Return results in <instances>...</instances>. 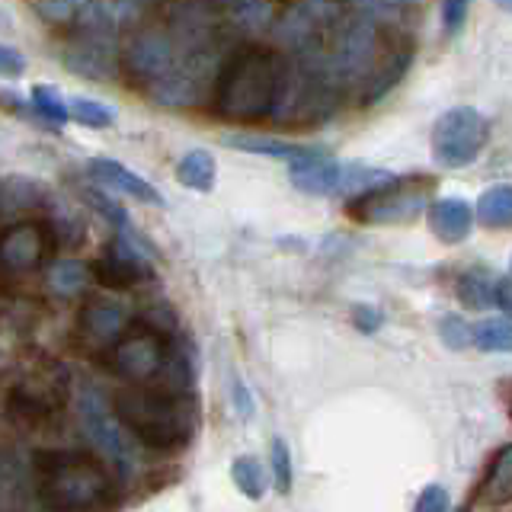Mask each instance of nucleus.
Wrapping results in <instances>:
<instances>
[{
  "instance_id": "obj_14",
  "label": "nucleus",
  "mask_w": 512,
  "mask_h": 512,
  "mask_svg": "<svg viewBox=\"0 0 512 512\" xmlns=\"http://www.w3.org/2000/svg\"><path fill=\"white\" fill-rule=\"evenodd\" d=\"M68 68L84 74V77H112L116 74V45L103 36H87L77 39L68 48Z\"/></svg>"
},
{
  "instance_id": "obj_9",
  "label": "nucleus",
  "mask_w": 512,
  "mask_h": 512,
  "mask_svg": "<svg viewBox=\"0 0 512 512\" xmlns=\"http://www.w3.org/2000/svg\"><path fill=\"white\" fill-rule=\"evenodd\" d=\"M128 327V308L116 298H87L84 311L77 317V336L90 349H109L119 343Z\"/></svg>"
},
{
  "instance_id": "obj_1",
  "label": "nucleus",
  "mask_w": 512,
  "mask_h": 512,
  "mask_svg": "<svg viewBox=\"0 0 512 512\" xmlns=\"http://www.w3.org/2000/svg\"><path fill=\"white\" fill-rule=\"evenodd\" d=\"M282 64L266 48H240L228 61L215 87V106L224 119L253 122L272 112L282 96Z\"/></svg>"
},
{
  "instance_id": "obj_17",
  "label": "nucleus",
  "mask_w": 512,
  "mask_h": 512,
  "mask_svg": "<svg viewBox=\"0 0 512 512\" xmlns=\"http://www.w3.org/2000/svg\"><path fill=\"white\" fill-rule=\"evenodd\" d=\"M176 173H180V183L186 189H196V192H208L215 186V157L208 154V151H189L183 160H180V167H176Z\"/></svg>"
},
{
  "instance_id": "obj_10",
  "label": "nucleus",
  "mask_w": 512,
  "mask_h": 512,
  "mask_svg": "<svg viewBox=\"0 0 512 512\" xmlns=\"http://www.w3.org/2000/svg\"><path fill=\"white\" fill-rule=\"evenodd\" d=\"M372 61H375V29L372 23L356 20L336 36L327 68L340 77H359L372 68Z\"/></svg>"
},
{
  "instance_id": "obj_15",
  "label": "nucleus",
  "mask_w": 512,
  "mask_h": 512,
  "mask_svg": "<svg viewBox=\"0 0 512 512\" xmlns=\"http://www.w3.org/2000/svg\"><path fill=\"white\" fill-rule=\"evenodd\" d=\"M471 218H474V212L464 199H439L429 208L432 231H436V237L445 240V244H458V240L468 237Z\"/></svg>"
},
{
  "instance_id": "obj_19",
  "label": "nucleus",
  "mask_w": 512,
  "mask_h": 512,
  "mask_svg": "<svg viewBox=\"0 0 512 512\" xmlns=\"http://www.w3.org/2000/svg\"><path fill=\"white\" fill-rule=\"evenodd\" d=\"M477 218L487 228H506V224H512V186L487 189L477 202Z\"/></svg>"
},
{
  "instance_id": "obj_28",
  "label": "nucleus",
  "mask_w": 512,
  "mask_h": 512,
  "mask_svg": "<svg viewBox=\"0 0 512 512\" xmlns=\"http://www.w3.org/2000/svg\"><path fill=\"white\" fill-rule=\"evenodd\" d=\"M468 10H471V0H442V23L448 36L461 32V26L468 23Z\"/></svg>"
},
{
  "instance_id": "obj_20",
  "label": "nucleus",
  "mask_w": 512,
  "mask_h": 512,
  "mask_svg": "<svg viewBox=\"0 0 512 512\" xmlns=\"http://www.w3.org/2000/svg\"><path fill=\"white\" fill-rule=\"evenodd\" d=\"M231 477H234L237 490L244 496H250V500H260L263 490H266L263 464H260V458H253V455H240L234 461V468H231Z\"/></svg>"
},
{
  "instance_id": "obj_26",
  "label": "nucleus",
  "mask_w": 512,
  "mask_h": 512,
  "mask_svg": "<svg viewBox=\"0 0 512 512\" xmlns=\"http://www.w3.org/2000/svg\"><path fill=\"white\" fill-rule=\"evenodd\" d=\"M269 455H272V474H276V484L282 493H288L292 490V455H288L285 439H272Z\"/></svg>"
},
{
  "instance_id": "obj_3",
  "label": "nucleus",
  "mask_w": 512,
  "mask_h": 512,
  "mask_svg": "<svg viewBox=\"0 0 512 512\" xmlns=\"http://www.w3.org/2000/svg\"><path fill=\"white\" fill-rule=\"evenodd\" d=\"M36 477L42 503L52 509H93L103 506L112 493L103 464L80 452L36 455Z\"/></svg>"
},
{
  "instance_id": "obj_30",
  "label": "nucleus",
  "mask_w": 512,
  "mask_h": 512,
  "mask_svg": "<svg viewBox=\"0 0 512 512\" xmlns=\"http://www.w3.org/2000/svg\"><path fill=\"white\" fill-rule=\"evenodd\" d=\"M269 20V4L266 0H247L244 7H240V23L244 26H260V23H266Z\"/></svg>"
},
{
  "instance_id": "obj_5",
  "label": "nucleus",
  "mask_w": 512,
  "mask_h": 512,
  "mask_svg": "<svg viewBox=\"0 0 512 512\" xmlns=\"http://www.w3.org/2000/svg\"><path fill=\"white\" fill-rule=\"evenodd\" d=\"M490 138V122L480 116L474 106H458L436 122L432 132V154L442 167L458 170L468 167L471 160L484 151V144Z\"/></svg>"
},
{
  "instance_id": "obj_6",
  "label": "nucleus",
  "mask_w": 512,
  "mask_h": 512,
  "mask_svg": "<svg viewBox=\"0 0 512 512\" xmlns=\"http://www.w3.org/2000/svg\"><path fill=\"white\" fill-rule=\"evenodd\" d=\"M429 202V183L416 180V183H384L372 186L352 202L349 215L365 224H404L413 221L423 212Z\"/></svg>"
},
{
  "instance_id": "obj_24",
  "label": "nucleus",
  "mask_w": 512,
  "mask_h": 512,
  "mask_svg": "<svg viewBox=\"0 0 512 512\" xmlns=\"http://www.w3.org/2000/svg\"><path fill=\"white\" fill-rule=\"evenodd\" d=\"M461 301L471 304V308H487V304L493 301V292L496 285H490V276L487 272H468V276L461 279Z\"/></svg>"
},
{
  "instance_id": "obj_4",
  "label": "nucleus",
  "mask_w": 512,
  "mask_h": 512,
  "mask_svg": "<svg viewBox=\"0 0 512 512\" xmlns=\"http://www.w3.org/2000/svg\"><path fill=\"white\" fill-rule=\"evenodd\" d=\"M77 410H80V429H84V436L93 442L96 452H100L122 477H132L141 461L138 439L128 432V426L119 420L116 410L106 404V397L96 388H84L77 400Z\"/></svg>"
},
{
  "instance_id": "obj_38",
  "label": "nucleus",
  "mask_w": 512,
  "mask_h": 512,
  "mask_svg": "<svg viewBox=\"0 0 512 512\" xmlns=\"http://www.w3.org/2000/svg\"><path fill=\"white\" fill-rule=\"evenodd\" d=\"M496 4H500L503 10H509V13H512V0H496Z\"/></svg>"
},
{
  "instance_id": "obj_36",
  "label": "nucleus",
  "mask_w": 512,
  "mask_h": 512,
  "mask_svg": "<svg viewBox=\"0 0 512 512\" xmlns=\"http://www.w3.org/2000/svg\"><path fill=\"white\" fill-rule=\"evenodd\" d=\"M71 0H42V10L52 16V20H61V16H68L71 13Z\"/></svg>"
},
{
  "instance_id": "obj_16",
  "label": "nucleus",
  "mask_w": 512,
  "mask_h": 512,
  "mask_svg": "<svg viewBox=\"0 0 512 512\" xmlns=\"http://www.w3.org/2000/svg\"><path fill=\"white\" fill-rule=\"evenodd\" d=\"M512 500V445L500 448L490 464V474L480 487V506H500Z\"/></svg>"
},
{
  "instance_id": "obj_31",
  "label": "nucleus",
  "mask_w": 512,
  "mask_h": 512,
  "mask_svg": "<svg viewBox=\"0 0 512 512\" xmlns=\"http://www.w3.org/2000/svg\"><path fill=\"white\" fill-rule=\"evenodd\" d=\"M416 509H420V512H439V509H448V493H445L442 487L432 484V487L423 490L420 500H416Z\"/></svg>"
},
{
  "instance_id": "obj_13",
  "label": "nucleus",
  "mask_w": 512,
  "mask_h": 512,
  "mask_svg": "<svg viewBox=\"0 0 512 512\" xmlns=\"http://www.w3.org/2000/svg\"><path fill=\"white\" fill-rule=\"evenodd\" d=\"M90 173L96 176V180H103L112 189H122L125 196H132L138 202H148V205H157V208L164 205V196H160V192L148 180H141L135 170L122 167L119 160H112V157H93L90 160Z\"/></svg>"
},
{
  "instance_id": "obj_33",
  "label": "nucleus",
  "mask_w": 512,
  "mask_h": 512,
  "mask_svg": "<svg viewBox=\"0 0 512 512\" xmlns=\"http://www.w3.org/2000/svg\"><path fill=\"white\" fill-rule=\"evenodd\" d=\"M234 404H237V413L244 416V420H250V416H253V397H250L244 381H234Z\"/></svg>"
},
{
  "instance_id": "obj_11",
  "label": "nucleus",
  "mask_w": 512,
  "mask_h": 512,
  "mask_svg": "<svg viewBox=\"0 0 512 512\" xmlns=\"http://www.w3.org/2000/svg\"><path fill=\"white\" fill-rule=\"evenodd\" d=\"M93 276L106 288H132L138 285L144 276H148V263L144 256L128 244V240H109V244L100 250V260L93 266Z\"/></svg>"
},
{
  "instance_id": "obj_32",
  "label": "nucleus",
  "mask_w": 512,
  "mask_h": 512,
  "mask_svg": "<svg viewBox=\"0 0 512 512\" xmlns=\"http://www.w3.org/2000/svg\"><path fill=\"white\" fill-rule=\"evenodd\" d=\"M93 202L100 205V212L116 224V228H128V215L122 212V208L112 202V199H106V196H100V192H93Z\"/></svg>"
},
{
  "instance_id": "obj_12",
  "label": "nucleus",
  "mask_w": 512,
  "mask_h": 512,
  "mask_svg": "<svg viewBox=\"0 0 512 512\" xmlns=\"http://www.w3.org/2000/svg\"><path fill=\"white\" fill-rule=\"evenodd\" d=\"M288 173H292V183L301 192H311V196H330V192H340L346 186V170L327 154L311 148L301 157L288 160Z\"/></svg>"
},
{
  "instance_id": "obj_8",
  "label": "nucleus",
  "mask_w": 512,
  "mask_h": 512,
  "mask_svg": "<svg viewBox=\"0 0 512 512\" xmlns=\"http://www.w3.org/2000/svg\"><path fill=\"white\" fill-rule=\"evenodd\" d=\"M170 349L154 330H128L119 336V343L112 346V368L128 384H148L160 378L167 365Z\"/></svg>"
},
{
  "instance_id": "obj_27",
  "label": "nucleus",
  "mask_w": 512,
  "mask_h": 512,
  "mask_svg": "<svg viewBox=\"0 0 512 512\" xmlns=\"http://www.w3.org/2000/svg\"><path fill=\"white\" fill-rule=\"evenodd\" d=\"M439 333H442V343L445 346H452V349H464L468 343H474V330L464 324L461 317H445L442 320V327H439Z\"/></svg>"
},
{
  "instance_id": "obj_2",
  "label": "nucleus",
  "mask_w": 512,
  "mask_h": 512,
  "mask_svg": "<svg viewBox=\"0 0 512 512\" xmlns=\"http://www.w3.org/2000/svg\"><path fill=\"white\" fill-rule=\"evenodd\" d=\"M112 410L138 442L151 448H176L189 442L199 420V410L186 391L144 388V384L122 391Z\"/></svg>"
},
{
  "instance_id": "obj_35",
  "label": "nucleus",
  "mask_w": 512,
  "mask_h": 512,
  "mask_svg": "<svg viewBox=\"0 0 512 512\" xmlns=\"http://www.w3.org/2000/svg\"><path fill=\"white\" fill-rule=\"evenodd\" d=\"M493 301L500 304V308H503L506 314H512V279H500V282H496Z\"/></svg>"
},
{
  "instance_id": "obj_37",
  "label": "nucleus",
  "mask_w": 512,
  "mask_h": 512,
  "mask_svg": "<svg viewBox=\"0 0 512 512\" xmlns=\"http://www.w3.org/2000/svg\"><path fill=\"white\" fill-rule=\"evenodd\" d=\"M7 484H10V464L4 461V455H0V493L7 490Z\"/></svg>"
},
{
  "instance_id": "obj_18",
  "label": "nucleus",
  "mask_w": 512,
  "mask_h": 512,
  "mask_svg": "<svg viewBox=\"0 0 512 512\" xmlns=\"http://www.w3.org/2000/svg\"><path fill=\"white\" fill-rule=\"evenodd\" d=\"M228 144H231V148H240V151L263 154V157H279V160H295V157H301L304 151H308V148H301V144L282 141V138H263V135H231Z\"/></svg>"
},
{
  "instance_id": "obj_29",
  "label": "nucleus",
  "mask_w": 512,
  "mask_h": 512,
  "mask_svg": "<svg viewBox=\"0 0 512 512\" xmlns=\"http://www.w3.org/2000/svg\"><path fill=\"white\" fill-rule=\"evenodd\" d=\"M26 71L23 55L10 45H0V77H20Z\"/></svg>"
},
{
  "instance_id": "obj_34",
  "label": "nucleus",
  "mask_w": 512,
  "mask_h": 512,
  "mask_svg": "<svg viewBox=\"0 0 512 512\" xmlns=\"http://www.w3.org/2000/svg\"><path fill=\"white\" fill-rule=\"evenodd\" d=\"M356 327L365 330V333H372L381 327V314L375 308H356Z\"/></svg>"
},
{
  "instance_id": "obj_23",
  "label": "nucleus",
  "mask_w": 512,
  "mask_h": 512,
  "mask_svg": "<svg viewBox=\"0 0 512 512\" xmlns=\"http://www.w3.org/2000/svg\"><path fill=\"white\" fill-rule=\"evenodd\" d=\"M87 279H90V272L77 260H64L52 269V285L58 295H80L87 288Z\"/></svg>"
},
{
  "instance_id": "obj_7",
  "label": "nucleus",
  "mask_w": 512,
  "mask_h": 512,
  "mask_svg": "<svg viewBox=\"0 0 512 512\" xmlns=\"http://www.w3.org/2000/svg\"><path fill=\"white\" fill-rule=\"evenodd\" d=\"M52 234L42 221H20L0 231V282H20L36 276L48 263Z\"/></svg>"
},
{
  "instance_id": "obj_22",
  "label": "nucleus",
  "mask_w": 512,
  "mask_h": 512,
  "mask_svg": "<svg viewBox=\"0 0 512 512\" xmlns=\"http://www.w3.org/2000/svg\"><path fill=\"white\" fill-rule=\"evenodd\" d=\"M474 346L484 352H512V324L509 320H487L474 330Z\"/></svg>"
},
{
  "instance_id": "obj_25",
  "label": "nucleus",
  "mask_w": 512,
  "mask_h": 512,
  "mask_svg": "<svg viewBox=\"0 0 512 512\" xmlns=\"http://www.w3.org/2000/svg\"><path fill=\"white\" fill-rule=\"evenodd\" d=\"M32 106H36V109L42 112V116H45L48 122H55V125H61L64 119H68V103L61 100L55 87L39 84L36 90H32Z\"/></svg>"
},
{
  "instance_id": "obj_21",
  "label": "nucleus",
  "mask_w": 512,
  "mask_h": 512,
  "mask_svg": "<svg viewBox=\"0 0 512 512\" xmlns=\"http://www.w3.org/2000/svg\"><path fill=\"white\" fill-rule=\"evenodd\" d=\"M68 116L80 125H90V128H106L116 122V116H112V109L96 103V100H87V96H71L68 100Z\"/></svg>"
}]
</instances>
